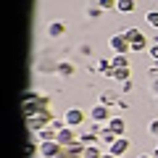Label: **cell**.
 <instances>
[{"instance_id":"6da1fadb","label":"cell","mask_w":158,"mask_h":158,"mask_svg":"<svg viewBox=\"0 0 158 158\" xmlns=\"http://www.w3.org/2000/svg\"><path fill=\"white\" fill-rule=\"evenodd\" d=\"M53 118H56V116H53V113L45 108V111H40V113H34V116L27 118V129L34 135V132H40V129H45V127H50Z\"/></svg>"},{"instance_id":"7a4b0ae2","label":"cell","mask_w":158,"mask_h":158,"mask_svg":"<svg viewBox=\"0 0 158 158\" xmlns=\"http://www.w3.org/2000/svg\"><path fill=\"white\" fill-rule=\"evenodd\" d=\"M108 45H111L113 56H127V53H132V42L127 40V34H124V32L113 34V37L108 40Z\"/></svg>"},{"instance_id":"3957f363","label":"cell","mask_w":158,"mask_h":158,"mask_svg":"<svg viewBox=\"0 0 158 158\" xmlns=\"http://www.w3.org/2000/svg\"><path fill=\"white\" fill-rule=\"evenodd\" d=\"M111 118H113V116H111V108L103 106V103H98V106L90 111V121H95V124H103V127H106Z\"/></svg>"},{"instance_id":"277c9868","label":"cell","mask_w":158,"mask_h":158,"mask_svg":"<svg viewBox=\"0 0 158 158\" xmlns=\"http://www.w3.org/2000/svg\"><path fill=\"white\" fill-rule=\"evenodd\" d=\"M63 121H66L71 129H77V127L85 124V111H82V108H69V111L63 113Z\"/></svg>"},{"instance_id":"5b68a950","label":"cell","mask_w":158,"mask_h":158,"mask_svg":"<svg viewBox=\"0 0 158 158\" xmlns=\"http://www.w3.org/2000/svg\"><path fill=\"white\" fill-rule=\"evenodd\" d=\"M63 150L61 142H40V158H58V153Z\"/></svg>"},{"instance_id":"8992f818","label":"cell","mask_w":158,"mask_h":158,"mask_svg":"<svg viewBox=\"0 0 158 158\" xmlns=\"http://www.w3.org/2000/svg\"><path fill=\"white\" fill-rule=\"evenodd\" d=\"M66 24H63V21H50V24H48V29H45V34H48V37H50V40H61L63 37V34H66Z\"/></svg>"},{"instance_id":"52a82bcc","label":"cell","mask_w":158,"mask_h":158,"mask_svg":"<svg viewBox=\"0 0 158 158\" xmlns=\"http://www.w3.org/2000/svg\"><path fill=\"white\" fill-rule=\"evenodd\" d=\"M129 145H132V142H129V137H118V140L113 142L111 148H108V153H111V156H116V158H121L127 150H129Z\"/></svg>"},{"instance_id":"ba28073f","label":"cell","mask_w":158,"mask_h":158,"mask_svg":"<svg viewBox=\"0 0 158 158\" xmlns=\"http://www.w3.org/2000/svg\"><path fill=\"white\" fill-rule=\"evenodd\" d=\"M106 127H108V129H111L116 137H127V121H124L121 116H113V118L108 121Z\"/></svg>"},{"instance_id":"9c48e42d","label":"cell","mask_w":158,"mask_h":158,"mask_svg":"<svg viewBox=\"0 0 158 158\" xmlns=\"http://www.w3.org/2000/svg\"><path fill=\"white\" fill-rule=\"evenodd\" d=\"M77 140H79V137L74 135V129H71V127H63V129L56 135V142H61L63 148H66V145H74Z\"/></svg>"},{"instance_id":"30bf717a","label":"cell","mask_w":158,"mask_h":158,"mask_svg":"<svg viewBox=\"0 0 158 158\" xmlns=\"http://www.w3.org/2000/svg\"><path fill=\"white\" fill-rule=\"evenodd\" d=\"M106 77H111L113 82H118V85H121V82H127V79H129V69H113V66H111V71H108Z\"/></svg>"},{"instance_id":"8fae6325","label":"cell","mask_w":158,"mask_h":158,"mask_svg":"<svg viewBox=\"0 0 158 158\" xmlns=\"http://www.w3.org/2000/svg\"><path fill=\"white\" fill-rule=\"evenodd\" d=\"M56 135H58V132L53 129V127H45V129H40V132H34V137H37L40 142H53V140H56Z\"/></svg>"},{"instance_id":"7c38bea8","label":"cell","mask_w":158,"mask_h":158,"mask_svg":"<svg viewBox=\"0 0 158 158\" xmlns=\"http://www.w3.org/2000/svg\"><path fill=\"white\" fill-rule=\"evenodd\" d=\"M116 140H118V137L113 135V132L108 129V127H103V132H100V145H106V148H111V145H113V142H116Z\"/></svg>"},{"instance_id":"4fadbf2b","label":"cell","mask_w":158,"mask_h":158,"mask_svg":"<svg viewBox=\"0 0 158 158\" xmlns=\"http://www.w3.org/2000/svg\"><path fill=\"white\" fill-rule=\"evenodd\" d=\"M56 71L61 74V77H74V71H77V69H74V63H69V61H61L56 66Z\"/></svg>"},{"instance_id":"5bb4252c","label":"cell","mask_w":158,"mask_h":158,"mask_svg":"<svg viewBox=\"0 0 158 158\" xmlns=\"http://www.w3.org/2000/svg\"><path fill=\"white\" fill-rule=\"evenodd\" d=\"M111 63H113V69H132V63H129L127 56H113Z\"/></svg>"},{"instance_id":"9a60e30c","label":"cell","mask_w":158,"mask_h":158,"mask_svg":"<svg viewBox=\"0 0 158 158\" xmlns=\"http://www.w3.org/2000/svg\"><path fill=\"white\" fill-rule=\"evenodd\" d=\"M116 11L118 13H132V11H135V0H118V3H116Z\"/></svg>"},{"instance_id":"2e32d148","label":"cell","mask_w":158,"mask_h":158,"mask_svg":"<svg viewBox=\"0 0 158 158\" xmlns=\"http://www.w3.org/2000/svg\"><path fill=\"white\" fill-rule=\"evenodd\" d=\"M148 48H150L148 37H140V40H135V42H132V53H142V50H148Z\"/></svg>"},{"instance_id":"e0dca14e","label":"cell","mask_w":158,"mask_h":158,"mask_svg":"<svg viewBox=\"0 0 158 158\" xmlns=\"http://www.w3.org/2000/svg\"><path fill=\"white\" fill-rule=\"evenodd\" d=\"M82 158H103V150H100L98 145H87V148H85V156H82Z\"/></svg>"},{"instance_id":"ac0fdd59","label":"cell","mask_w":158,"mask_h":158,"mask_svg":"<svg viewBox=\"0 0 158 158\" xmlns=\"http://www.w3.org/2000/svg\"><path fill=\"white\" fill-rule=\"evenodd\" d=\"M124 34H127V40H129V42H135V40L145 37V34H142V32H140L137 27H127V29H124Z\"/></svg>"},{"instance_id":"d6986e66","label":"cell","mask_w":158,"mask_h":158,"mask_svg":"<svg viewBox=\"0 0 158 158\" xmlns=\"http://www.w3.org/2000/svg\"><path fill=\"white\" fill-rule=\"evenodd\" d=\"M98 103H103V106H108V108H111L113 103H118V100H116V95H113V92H103V95L98 98Z\"/></svg>"},{"instance_id":"ffe728a7","label":"cell","mask_w":158,"mask_h":158,"mask_svg":"<svg viewBox=\"0 0 158 158\" xmlns=\"http://www.w3.org/2000/svg\"><path fill=\"white\" fill-rule=\"evenodd\" d=\"M116 3L118 0H95V6H100L103 11H116Z\"/></svg>"},{"instance_id":"44dd1931","label":"cell","mask_w":158,"mask_h":158,"mask_svg":"<svg viewBox=\"0 0 158 158\" xmlns=\"http://www.w3.org/2000/svg\"><path fill=\"white\" fill-rule=\"evenodd\" d=\"M145 21L150 24L153 29H158V11H148V13H145Z\"/></svg>"},{"instance_id":"7402d4cb","label":"cell","mask_w":158,"mask_h":158,"mask_svg":"<svg viewBox=\"0 0 158 158\" xmlns=\"http://www.w3.org/2000/svg\"><path fill=\"white\" fill-rule=\"evenodd\" d=\"M148 135H153V137L158 140V118H153L150 124H148Z\"/></svg>"},{"instance_id":"603a6c76","label":"cell","mask_w":158,"mask_h":158,"mask_svg":"<svg viewBox=\"0 0 158 158\" xmlns=\"http://www.w3.org/2000/svg\"><path fill=\"white\" fill-rule=\"evenodd\" d=\"M87 16H92V19L103 16V8H100V6H90V8H87Z\"/></svg>"},{"instance_id":"cb8c5ba5","label":"cell","mask_w":158,"mask_h":158,"mask_svg":"<svg viewBox=\"0 0 158 158\" xmlns=\"http://www.w3.org/2000/svg\"><path fill=\"white\" fill-rule=\"evenodd\" d=\"M148 56H150L153 61H158V42H150V48H148Z\"/></svg>"},{"instance_id":"d4e9b609","label":"cell","mask_w":158,"mask_h":158,"mask_svg":"<svg viewBox=\"0 0 158 158\" xmlns=\"http://www.w3.org/2000/svg\"><path fill=\"white\" fill-rule=\"evenodd\" d=\"M135 90V85H132V79H127V82H121V92H132Z\"/></svg>"},{"instance_id":"484cf974","label":"cell","mask_w":158,"mask_h":158,"mask_svg":"<svg viewBox=\"0 0 158 158\" xmlns=\"http://www.w3.org/2000/svg\"><path fill=\"white\" fill-rule=\"evenodd\" d=\"M150 90H153V95H156V100H158V77H153V82H150Z\"/></svg>"},{"instance_id":"4316f807","label":"cell","mask_w":158,"mask_h":158,"mask_svg":"<svg viewBox=\"0 0 158 158\" xmlns=\"http://www.w3.org/2000/svg\"><path fill=\"white\" fill-rule=\"evenodd\" d=\"M137 158H153V156H150V153H142V156H137Z\"/></svg>"},{"instance_id":"83f0119b","label":"cell","mask_w":158,"mask_h":158,"mask_svg":"<svg viewBox=\"0 0 158 158\" xmlns=\"http://www.w3.org/2000/svg\"><path fill=\"white\" fill-rule=\"evenodd\" d=\"M103 158H116V156H111V153H103Z\"/></svg>"},{"instance_id":"f1b7e54d","label":"cell","mask_w":158,"mask_h":158,"mask_svg":"<svg viewBox=\"0 0 158 158\" xmlns=\"http://www.w3.org/2000/svg\"><path fill=\"white\" fill-rule=\"evenodd\" d=\"M150 156H153V158H158V148H156V150H153V153H150Z\"/></svg>"}]
</instances>
